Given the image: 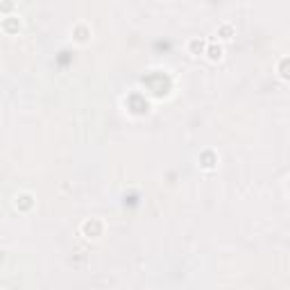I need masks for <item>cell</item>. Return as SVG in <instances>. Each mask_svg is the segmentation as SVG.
<instances>
[{"label":"cell","instance_id":"cell-1","mask_svg":"<svg viewBox=\"0 0 290 290\" xmlns=\"http://www.w3.org/2000/svg\"><path fill=\"white\" fill-rule=\"evenodd\" d=\"M204 55H207V59L211 64H218V62H222L224 48L220 43H207V48H204Z\"/></svg>","mask_w":290,"mask_h":290},{"label":"cell","instance_id":"cell-2","mask_svg":"<svg viewBox=\"0 0 290 290\" xmlns=\"http://www.w3.org/2000/svg\"><path fill=\"white\" fill-rule=\"evenodd\" d=\"M21 30V18L14 16V14H9V16L2 18V23H0V32H5V34H14Z\"/></svg>","mask_w":290,"mask_h":290},{"label":"cell","instance_id":"cell-3","mask_svg":"<svg viewBox=\"0 0 290 290\" xmlns=\"http://www.w3.org/2000/svg\"><path fill=\"white\" fill-rule=\"evenodd\" d=\"M72 39L77 41V43H86L91 39V28L86 23H77L75 28H72Z\"/></svg>","mask_w":290,"mask_h":290},{"label":"cell","instance_id":"cell-4","mask_svg":"<svg viewBox=\"0 0 290 290\" xmlns=\"http://www.w3.org/2000/svg\"><path fill=\"white\" fill-rule=\"evenodd\" d=\"M204 48H207V41H204V39H190L188 43H186V50H188L190 57L204 55Z\"/></svg>","mask_w":290,"mask_h":290},{"label":"cell","instance_id":"cell-5","mask_svg":"<svg viewBox=\"0 0 290 290\" xmlns=\"http://www.w3.org/2000/svg\"><path fill=\"white\" fill-rule=\"evenodd\" d=\"M216 166H218V156L213 154L211 150L202 152L200 154V168H204V170H213Z\"/></svg>","mask_w":290,"mask_h":290},{"label":"cell","instance_id":"cell-6","mask_svg":"<svg viewBox=\"0 0 290 290\" xmlns=\"http://www.w3.org/2000/svg\"><path fill=\"white\" fill-rule=\"evenodd\" d=\"M236 36V28L231 23H222L220 28H218V39L220 41H231Z\"/></svg>","mask_w":290,"mask_h":290},{"label":"cell","instance_id":"cell-7","mask_svg":"<svg viewBox=\"0 0 290 290\" xmlns=\"http://www.w3.org/2000/svg\"><path fill=\"white\" fill-rule=\"evenodd\" d=\"M286 66H288V57H284V59H281V66H279V77L284 79H288V72H286Z\"/></svg>","mask_w":290,"mask_h":290},{"label":"cell","instance_id":"cell-8","mask_svg":"<svg viewBox=\"0 0 290 290\" xmlns=\"http://www.w3.org/2000/svg\"><path fill=\"white\" fill-rule=\"evenodd\" d=\"M11 9H14V2H11V0H5V2L0 5V11H5V14H9Z\"/></svg>","mask_w":290,"mask_h":290}]
</instances>
